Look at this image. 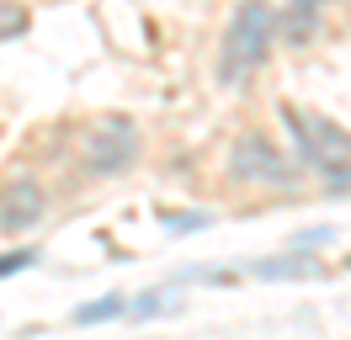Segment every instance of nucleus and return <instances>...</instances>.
Wrapping results in <instances>:
<instances>
[{
    "instance_id": "6",
    "label": "nucleus",
    "mask_w": 351,
    "mask_h": 340,
    "mask_svg": "<svg viewBox=\"0 0 351 340\" xmlns=\"http://www.w3.org/2000/svg\"><path fill=\"white\" fill-rule=\"evenodd\" d=\"M314 32H319V0H293L277 16V42H287V48L314 42Z\"/></svg>"
},
{
    "instance_id": "3",
    "label": "nucleus",
    "mask_w": 351,
    "mask_h": 340,
    "mask_svg": "<svg viewBox=\"0 0 351 340\" xmlns=\"http://www.w3.org/2000/svg\"><path fill=\"white\" fill-rule=\"evenodd\" d=\"M229 181L234 186H256V191H298L304 186V165L287 160L277 138H266L261 127H250L229 149Z\"/></svg>"
},
{
    "instance_id": "10",
    "label": "nucleus",
    "mask_w": 351,
    "mask_h": 340,
    "mask_svg": "<svg viewBox=\"0 0 351 340\" xmlns=\"http://www.w3.org/2000/svg\"><path fill=\"white\" fill-rule=\"evenodd\" d=\"M165 308H171V298H165V293H144L138 303L128 298V314L133 319H154V314H165Z\"/></svg>"
},
{
    "instance_id": "12",
    "label": "nucleus",
    "mask_w": 351,
    "mask_h": 340,
    "mask_svg": "<svg viewBox=\"0 0 351 340\" xmlns=\"http://www.w3.org/2000/svg\"><path fill=\"white\" fill-rule=\"evenodd\" d=\"M165 223H171L176 234H186V229H202V223H208V212H192V218H165Z\"/></svg>"
},
{
    "instance_id": "2",
    "label": "nucleus",
    "mask_w": 351,
    "mask_h": 340,
    "mask_svg": "<svg viewBox=\"0 0 351 340\" xmlns=\"http://www.w3.org/2000/svg\"><path fill=\"white\" fill-rule=\"evenodd\" d=\"M282 123L293 133V149H298V165L319 170L330 181V191L351 186V133L341 123H330L319 112H304V106L282 101Z\"/></svg>"
},
{
    "instance_id": "7",
    "label": "nucleus",
    "mask_w": 351,
    "mask_h": 340,
    "mask_svg": "<svg viewBox=\"0 0 351 340\" xmlns=\"http://www.w3.org/2000/svg\"><path fill=\"white\" fill-rule=\"evenodd\" d=\"M245 271L261 282H304V276H319V260L314 255H277V260H250Z\"/></svg>"
},
{
    "instance_id": "9",
    "label": "nucleus",
    "mask_w": 351,
    "mask_h": 340,
    "mask_svg": "<svg viewBox=\"0 0 351 340\" xmlns=\"http://www.w3.org/2000/svg\"><path fill=\"white\" fill-rule=\"evenodd\" d=\"M27 27H32V11H27L22 0H0V42L27 38Z\"/></svg>"
},
{
    "instance_id": "13",
    "label": "nucleus",
    "mask_w": 351,
    "mask_h": 340,
    "mask_svg": "<svg viewBox=\"0 0 351 340\" xmlns=\"http://www.w3.org/2000/svg\"><path fill=\"white\" fill-rule=\"evenodd\" d=\"M48 5H59V0H48Z\"/></svg>"
},
{
    "instance_id": "5",
    "label": "nucleus",
    "mask_w": 351,
    "mask_h": 340,
    "mask_svg": "<svg viewBox=\"0 0 351 340\" xmlns=\"http://www.w3.org/2000/svg\"><path fill=\"white\" fill-rule=\"evenodd\" d=\"M48 218V191L32 175H16L0 186V234H27Z\"/></svg>"
},
{
    "instance_id": "1",
    "label": "nucleus",
    "mask_w": 351,
    "mask_h": 340,
    "mask_svg": "<svg viewBox=\"0 0 351 340\" xmlns=\"http://www.w3.org/2000/svg\"><path fill=\"white\" fill-rule=\"evenodd\" d=\"M271 42H277V5L271 0H240L219 42V80L240 85L245 75H256L271 53Z\"/></svg>"
},
{
    "instance_id": "11",
    "label": "nucleus",
    "mask_w": 351,
    "mask_h": 340,
    "mask_svg": "<svg viewBox=\"0 0 351 340\" xmlns=\"http://www.w3.org/2000/svg\"><path fill=\"white\" fill-rule=\"evenodd\" d=\"M38 260V250H11V255H0V276H16V271H27Z\"/></svg>"
},
{
    "instance_id": "4",
    "label": "nucleus",
    "mask_w": 351,
    "mask_h": 340,
    "mask_svg": "<svg viewBox=\"0 0 351 340\" xmlns=\"http://www.w3.org/2000/svg\"><path fill=\"white\" fill-rule=\"evenodd\" d=\"M80 154H86L90 175H123L138 160V123L112 112V117H96V123L80 133Z\"/></svg>"
},
{
    "instance_id": "8",
    "label": "nucleus",
    "mask_w": 351,
    "mask_h": 340,
    "mask_svg": "<svg viewBox=\"0 0 351 340\" xmlns=\"http://www.w3.org/2000/svg\"><path fill=\"white\" fill-rule=\"evenodd\" d=\"M123 314H128V298L112 293V298H101V303H80V308H75V324H107V319H123Z\"/></svg>"
}]
</instances>
